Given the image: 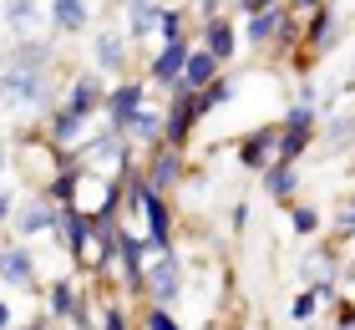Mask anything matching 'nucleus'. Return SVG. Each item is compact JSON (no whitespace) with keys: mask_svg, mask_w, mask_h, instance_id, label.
<instances>
[{"mask_svg":"<svg viewBox=\"0 0 355 330\" xmlns=\"http://www.w3.org/2000/svg\"><path fill=\"white\" fill-rule=\"evenodd\" d=\"M51 36H87L92 31V0H46Z\"/></svg>","mask_w":355,"mask_h":330,"instance_id":"17","label":"nucleus"},{"mask_svg":"<svg viewBox=\"0 0 355 330\" xmlns=\"http://www.w3.org/2000/svg\"><path fill=\"white\" fill-rule=\"evenodd\" d=\"M320 142H325L330 153H340V147H355V112H335V117L320 127Z\"/></svg>","mask_w":355,"mask_h":330,"instance_id":"25","label":"nucleus"},{"mask_svg":"<svg viewBox=\"0 0 355 330\" xmlns=\"http://www.w3.org/2000/svg\"><path fill=\"white\" fill-rule=\"evenodd\" d=\"M0 285L21 290V295H36L41 290V264H36V249H31L26 239L0 244Z\"/></svg>","mask_w":355,"mask_h":330,"instance_id":"7","label":"nucleus"},{"mask_svg":"<svg viewBox=\"0 0 355 330\" xmlns=\"http://www.w3.org/2000/svg\"><path fill=\"white\" fill-rule=\"evenodd\" d=\"M315 142H320V112L295 102V107L284 112V122H279V158L284 163H300Z\"/></svg>","mask_w":355,"mask_h":330,"instance_id":"5","label":"nucleus"},{"mask_svg":"<svg viewBox=\"0 0 355 330\" xmlns=\"http://www.w3.org/2000/svg\"><path fill=\"white\" fill-rule=\"evenodd\" d=\"M234 97H239V81H229V76H214V81H208V87L198 92V107H203V117H208V112H218V107H229L234 102Z\"/></svg>","mask_w":355,"mask_h":330,"instance_id":"26","label":"nucleus"},{"mask_svg":"<svg viewBox=\"0 0 355 330\" xmlns=\"http://www.w3.org/2000/svg\"><path fill=\"white\" fill-rule=\"evenodd\" d=\"M284 21H289L284 6L254 10V15H244V26H239V41H244V46H274V41H279V26H284Z\"/></svg>","mask_w":355,"mask_h":330,"instance_id":"19","label":"nucleus"},{"mask_svg":"<svg viewBox=\"0 0 355 330\" xmlns=\"http://www.w3.org/2000/svg\"><path fill=\"white\" fill-rule=\"evenodd\" d=\"M300 107H320V87L315 81H300V97H295Z\"/></svg>","mask_w":355,"mask_h":330,"instance_id":"33","label":"nucleus"},{"mask_svg":"<svg viewBox=\"0 0 355 330\" xmlns=\"http://www.w3.org/2000/svg\"><path fill=\"white\" fill-rule=\"evenodd\" d=\"M198 46H203V51L214 56L218 66H229V61L239 56V46H244V41H239V21H234V10H223L218 21H203Z\"/></svg>","mask_w":355,"mask_h":330,"instance_id":"16","label":"nucleus"},{"mask_svg":"<svg viewBox=\"0 0 355 330\" xmlns=\"http://www.w3.org/2000/svg\"><path fill=\"white\" fill-rule=\"evenodd\" d=\"M15 204H21V198L10 193V183H6V178H0V229H6V224L15 219Z\"/></svg>","mask_w":355,"mask_h":330,"instance_id":"31","label":"nucleus"},{"mask_svg":"<svg viewBox=\"0 0 355 330\" xmlns=\"http://www.w3.org/2000/svg\"><path fill=\"white\" fill-rule=\"evenodd\" d=\"M198 122H203L198 97H168V107H163V142H168V147H183V153H188L193 127H198Z\"/></svg>","mask_w":355,"mask_h":330,"instance_id":"13","label":"nucleus"},{"mask_svg":"<svg viewBox=\"0 0 355 330\" xmlns=\"http://www.w3.org/2000/svg\"><path fill=\"white\" fill-rule=\"evenodd\" d=\"M218 72H223V66H218L214 56H208L203 46H193V56H188V66H183V76H178L173 97H198V92H203V87H208V81H214Z\"/></svg>","mask_w":355,"mask_h":330,"instance_id":"22","label":"nucleus"},{"mask_svg":"<svg viewBox=\"0 0 355 330\" xmlns=\"http://www.w3.org/2000/svg\"><path fill=\"white\" fill-rule=\"evenodd\" d=\"M249 198H239V204H234V229H239V234H244V229H249Z\"/></svg>","mask_w":355,"mask_h":330,"instance_id":"36","label":"nucleus"},{"mask_svg":"<svg viewBox=\"0 0 355 330\" xmlns=\"http://www.w3.org/2000/svg\"><path fill=\"white\" fill-rule=\"evenodd\" d=\"M0 21L6 31H15V41H36L46 26V0H0Z\"/></svg>","mask_w":355,"mask_h":330,"instance_id":"15","label":"nucleus"},{"mask_svg":"<svg viewBox=\"0 0 355 330\" xmlns=\"http://www.w3.org/2000/svg\"><path fill=\"white\" fill-rule=\"evenodd\" d=\"M325 0H284V10H295V15H315Z\"/></svg>","mask_w":355,"mask_h":330,"instance_id":"35","label":"nucleus"},{"mask_svg":"<svg viewBox=\"0 0 355 330\" xmlns=\"http://www.w3.org/2000/svg\"><path fill=\"white\" fill-rule=\"evenodd\" d=\"M223 6H229V0H193L198 21H218V15H223Z\"/></svg>","mask_w":355,"mask_h":330,"instance_id":"32","label":"nucleus"},{"mask_svg":"<svg viewBox=\"0 0 355 330\" xmlns=\"http://www.w3.org/2000/svg\"><path fill=\"white\" fill-rule=\"evenodd\" d=\"M259 188H264V198H274V204H295V193H300V163L274 158L269 168L259 173Z\"/></svg>","mask_w":355,"mask_h":330,"instance_id":"20","label":"nucleus"},{"mask_svg":"<svg viewBox=\"0 0 355 330\" xmlns=\"http://www.w3.org/2000/svg\"><path fill=\"white\" fill-rule=\"evenodd\" d=\"M330 229H335V239H350V234H355V198H340V208H335Z\"/></svg>","mask_w":355,"mask_h":330,"instance_id":"29","label":"nucleus"},{"mask_svg":"<svg viewBox=\"0 0 355 330\" xmlns=\"http://www.w3.org/2000/svg\"><path fill=\"white\" fill-rule=\"evenodd\" d=\"M142 330H183V325H178V315H173V310H163V305H148V315H142Z\"/></svg>","mask_w":355,"mask_h":330,"instance_id":"30","label":"nucleus"},{"mask_svg":"<svg viewBox=\"0 0 355 330\" xmlns=\"http://www.w3.org/2000/svg\"><path fill=\"white\" fill-rule=\"evenodd\" d=\"M148 102H153V87H148V81H142V76H122L117 87L107 92L102 117H107V127H117L122 138H127V122H132V117H137V112L148 107Z\"/></svg>","mask_w":355,"mask_h":330,"instance_id":"8","label":"nucleus"},{"mask_svg":"<svg viewBox=\"0 0 355 330\" xmlns=\"http://www.w3.org/2000/svg\"><path fill=\"white\" fill-rule=\"evenodd\" d=\"M82 295L87 290H76V279H51L41 295V310H46V320H56V325H67L76 315V305H82Z\"/></svg>","mask_w":355,"mask_h":330,"instance_id":"21","label":"nucleus"},{"mask_svg":"<svg viewBox=\"0 0 355 330\" xmlns=\"http://www.w3.org/2000/svg\"><path fill=\"white\" fill-rule=\"evenodd\" d=\"M157 15H163V0H122V31L127 41L142 46L157 36Z\"/></svg>","mask_w":355,"mask_h":330,"instance_id":"18","label":"nucleus"},{"mask_svg":"<svg viewBox=\"0 0 355 330\" xmlns=\"http://www.w3.org/2000/svg\"><path fill=\"white\" fill-rule=\"evenodd\" d=\"M127 142H137V147H157V142H163V107H157V102L142 107L137 117L127 122Z\"/></svg>","mask_w":355,"mask_h":330,"instance_id":"24","label":"nucleus"},{"mask_svg":"<svg viewBox=\"0 0 355 330\" xmlns=\"http://www.w3.org/2000/svg\"><path fill=\"white\" fill-rule=\"evenodd\" d=\"M330 330H355V310H350L345 300H340V310H335V325H330Z\"/></svg>","mask_w":355,"mask_h":330,"instance_id":"34","label":"nucleus"},{"mask_svg":"<svg viewBox=\"0 0 355 330\" xmlns=\"http://www.w3.org/2000/svg\"><path fill=\"white\" fill-rule=\"evenodd\" d=\"M345 305H350V310H355V300H345Z\"/></svg>","mask_w":355,"mask_h":330,"instance_id":"39","label":"nucleus"},{"mask_svg":"<svg viewBox=\"0 0 355 330\" xmlns=\"http://www.w3.org/2000/svg\"><path fill=\"white\" fill-rule=\"evenodd\" d=\"M142 178H148V183H153L157 193H173V188H183V178H188V153H183V147H168V142L148 147Z\"/></svg>","mask_w":355,"mask_h":330,"instance_id":"11","label":"nucleus"},{"mask_svg":"<svg viewBox=\"0 0 355 330\" xmlns=\"http://www.w3.org/2000/svg\"><path fill=\"white\" fill-rule=\"evenodd\" d=\"M56 320H46V315H36V320H26V325H15V330H51Z\"/></svg>","mask_w":355,"mask_h":330,"instance_id":"37","label":"nucleus"},{"mask_svg":"<svg viewBox=\"0 0 355 330\" xmlns=\"http://www.w3.org/2000/svg\"><path fill=\"white\" fill-rule=\"evenodd\" d=\"M183 290H188V264L178 249H163L148 259L142 270V300L148 305H163V310H178L183 305Z\"/></svg>","mask_w":355,"mask_h":330,"instance_id":"3","label":"nucleus"},{"mask_svg":"<svg viewBox=\"0 0 355 330\" xmlns=\"http://www.w3.org/2000/svg\"><path fill=\"white\" fill-rule=\"evenodd\" d=\"M10 173V142H0V178Z\"/></svg>","mask_w":355,"mask_h":330,"instance_id":"38","label":"nucleus"},{"mask_svg":"<svg viewBox=\"0 0 355 330\" xmlns=\"http://www.w3.org/2000/svg\"><path fill=\"white\" fill-rule=\"evenodd\" d=\"M315 310H320V295H315V285L295 290V300H289V320H295V325H310V320H315Z\"/></svg>","mask_w":355,"mask_h":330,"instance_id":"28","label":"nucleus"},{"mask_svg":"<svg viewBox=\"0 0 355 330\" xmlns=\"http://www.w3.org/2000/svg\"><path fill=\"white\" fill-rule=\"evenodd\" d=\"M10 229H15V239H26V244H31V239H56V229H61V204L36 188L31 198H21V204H15Z\"/></svg>","mask_w":355,"mask_h":330,"instance_id":"4","label":"nucleus"},{"mask_svg":"<svg viewBox=\"0 0 355 330\" xmlns=\"http://www.w3.org/2000/svg\"><path fill=\"white\" fill-rule=\"evenodd\" d=\"M76 163H82L87 173H102V178H122L127 168H132V142L122 138L117 127H96V132H87V142L71 153Z\"/></svg>","mask_w":355,"mask_h":330,"instance_id":"2","label":"nucleus"},{"mask_svg":"<svg viewBox=\"0 0 355 330\" xmlns=\"http://www.w3.org/2000/svg\"><path fill=\"white\" fill-rule=\"evenodd\" d=\"M335 36H340V10H335V6H320V10L310 15V26H304V46H310V56L335 51Z\"/></svg>","mask_w":355,"mask_h":330,"instance_id":"23","label":"nucleus"},{"mask_svg":"<svg viewBox=\"0 0 355 330\" xmlns=\"http://www.w3.org/2000/svg\"><path fill=\"white\" fill-rule=\"evenodd\" d=\"M188 56H193V41H188V36H178V41H163V46H157V56L148 61V76H142V81H148L153 92L173 97V87H178V76H183Z\"/></svg>","mask_w":355,"mask_h":330,"instance_id":"10","label":"nucleus"},{"mask_svg":"<svg viewBox=\"0 0 355 330\" xmlns=\"http://www.w3.org/2000/svg\"><path fill=\"white\" fill-rule=\"evenodd\" d=\"M56 107V46L36 41H10L0 51V112H51Z\"/></svg>","mask_w":355,"mask_h":330,"instance_id":"1","label":"nucleus"},{"mask_svg":"<svg viewBox=\"0 0 355 330\" xmlns=\"http://www.w3.org/2000/svg\"><path fill=\"white\" fill-rule=\"evenodd\" d=\"M127 31L122 26H96V36H92V72H102V76H127V66H132V51H127Z\"/></svg>","mask_w":355,"mask_h":330,"instance_id":"9","label":"nucleus"},{"mask_svg":"<svg viewBox=\"0 0 355 330\" xmlns=\"http://www.w3.org/2000/svg\"><path fill=\"white\" fill-rule=\"evenodd\" d=\"M289 229H295L300 239H310V234H320V229H325V219H320V208L315 204H289Z\"/></svg>","mask_w":355,"mask_h":330,"instance_id":"27","label":"nucleus"},{"mask_svg":"<svg viewBox=\"0 0 355 330\" xmlns=\"http://www.w3.org/2000/svg\"><path fill=\"white\" fill-rule=\"evenodd\" d=\"M107 92H112V87H107V76H102V72H92V66H82V72L67 81V97H61V102H67L71 112H82V117H102Z\"/></svg>","mask_w":355,"mask_h":330,"instance_id":"12","label":"nucleus"},{"mask_svg":"<svg viewBox=\"0 0 355 330\" xmlns=\"http://www.w3.org/2000/svg\"><path fill=\"white\" fill-rule=\"evenodd\" d=\"M92 122H96V117H82V112H71L67 102H56V107L41 117V138L51 142L61 158H71L76 147L87 142V127H92Z\"/></svg>","mask_w":355,"mask_h":330,"instance_id":"6","label":"nucleus"},{"mask_svg":"<svg viewBox=\"0 0 355 330\" xmlns=\"http://www.w3.org/2000/svg\"><path fill=\"white\" fill-rule=\"evenodd\" d=\"M274 158H279V122L249 127L244 138H239V168L244 173H264Z\"/></svg>","mask_w":355,"mask_h":330,"instance_id":"14","label":"nucleus"}]
</instances>
